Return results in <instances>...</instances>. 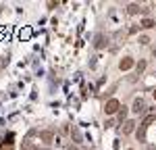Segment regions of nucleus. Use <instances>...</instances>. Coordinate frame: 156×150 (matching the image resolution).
Instances as JSON below:
<instances>
[{"label": "nucleus", "instance_id": "obj_12", "mask_svg": "<svg viewBox=\"0 0 156 150\" xmlns=\"http://www.w3.org/2000/svg\"><path fill=\"white\" fill-rule=\"evenodd\" d=\"M144 69H146V62L142 61V62H140V65H137V71H140V73H142V71H144Z\"/></svg>", "mask_w": 156, "mask_h": 150}, {"label": "nucleus", "instance_id": "obj_10", "mask_svg": "<svg viewBox=\"0 0 156 150\" xmlns=\"http://www.w3.org/2000/svg\"><path fill=\"white\" fill-rule=\"evenodd\" d=\"M125 115H127V109H125V106H123V109H121V112H119V119H121V121H123V119H125Z\"/></svg>", "mask_w": 156, "mask_h": 150}, {"label": "nucleus", "instance_id": "obj_3", "mask_svg": "<svg viewBox=\"0 0 156 150\" xmlns=\"http://www.w3.org/2000/svg\"><path fill=\"white\" fill-rule=\"evenodd\" d=\"M31 34H34V31H31V27H23V29L19 31V38H21V40H29Z\"/></svg>", "mask_w": 156, "mask_h": 150}, {"label": "nucleus", "instance_id": "obj_8", "mask_svg": "<svg viewBox=\"0 0 156 150\" xmlns=\"http://www.w3.org/2000/svg\"><path fill=\"white\" fill-rule=\"evenodd\" d=\"M40 138H42L44 142H50V140H52V131H42V134H40Z\"/></svg>", "mask_w": 156, "mask_h": 150}, {"label": "nucleus", "instance_id": "obj_11", "mask_svg": "<svg viewBox=\"0 0 156 150\" xmlns=\"http://www.w3.org/2000/svg\"><path fill=\"white\" fill-rule=\"evenodd\" d=\"M148 42H150V38H148V36H142V38H140V44H148Z\"/></svg>", "mask_w": 156, "mask_h": 150}, {"label": "nucleus", "instance_id": "obj_4", "mask_svg": "<svg viewBox=\"0 0 156 150\" xmlns=\"http://www.w3.org/2000/svg\"><path fill=\"white\" fill-rule=\"evenodd\" d=\"M119 67H121V71H127V69H131V67H133V61H131V59H123Z\"/></svg>", "mask_w": 156, "mask_h": 150}, {"label": "nucleus", "instance_id": "obj_2", "mask_svg": "<svg viewBox=\"0 0 156 150\" xmlns=\"http://www.w3.org/2000/svg\"><path fill=\"white\" fill-rule=\"evenodd\" d=\"M146 109V102L142 98H135V102H133V112H144Z\"/></svg>", "mask_w": 156, "mask_h": 150}, {"label": "nucleus", "instance_id": "obj_9", "mask_svg": "<svg viewBox=\"0 0 156 150\" xmlns=\"http://www.w3.org/2000/svg\"><path fill=\"white\" fill-rule=\"evenodd\" d=\"M137 11H140V6H137V4H129V12H131V15H135Z\"/></svg>", "mask_w": 156, "mask_h": 150}, {"label": "nucleus", "instance_id": "obj_14", "mask_svg": "<svg viewBox=\"0 0 156 150\" xmlns=\"http://www.w3.org/2000/svg\"><path fill=\"white\" fill-rule=\"evenodd\" d=\"M42 150H48V148H42Z\"/></svg>", "mask_w": 156, "mask_h": 150}, {"label": "nucleus", "instance_id": "obj_1", "mask_svg": "<svg viewBox=\"0 0 156 150\" xmlns=\"http://www.w3.org/2000/svg\"><path fill=\"white\" fill-rule=\"evenodd\" d=\"M117 109H121V104H119V100H108L106 102V106H104V111H106V115H112V112H117Z\"/></svg>", "mask_w": 156, "mask_h": 150}, {"label": "nucleus", "instance_id": "obj_5", "mask_svg": "<svg viewBox=\"0 0 156 150\" xmlns=\"http://www.w3.org/2000/svg\"><path fill=\"white\" fill-rule=\"evenodd\" d=\"M104 44H106V42H104V36H102V34H100V36H96L94 46H96V48H104Z\"/></svg>", "mask_w": 156, "mask_h": 150}, {"label": "nucleus", "instance_id": "obj_7", "mask_svg": "<svg viewBox=\"0 0 156 150\" xmlns=\"http://www.w3.org/2000/svg\"><path fill=\"white\" fill-rule=\"evenodd\" d=\"M140 25H142V27H146V29H150V27H154V21H152V19H142V23H140Z\"/></svg>", "mask_w": 156, "mask_h": 150}, {"label": "nucleus", "instance_id": "obj_13", "mask_svg": "<svg viewBox=\"0 0 156 150\" xmlns=\"http://www.w3.org/2000/svg\"><path fill=\"white\" fill-rule=\"evenodd\" d=\"M154 100H156V90H154Z\"/></svg>", "mask_w": 156, "mask_h": 150}, {"label": "nucleus", "instance_id": "obj_6", "mask_svg": "<svg viewBox=\"0 0 156 150\" xmlns=\"http://www.w3.org/2000/svg\"><path fill=\"white\" fill-rule=\"evenodd\" d=\"M133 127H135V121H127V123H125V127H123V134H131Z\"/></svg>", "mask_w": 156, "mask_h": 150}]
</instances>
